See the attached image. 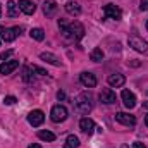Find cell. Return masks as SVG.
I'll use <instances>...</instances> for the list:
<instances>
[{"label":"cell","mask_w":148,"mask_h":148,"mask_svg":"<svg viewBox=\"0 0 148 148\" xmlns=\"http://www.w3.org/2000/svg\"><path fill=\"white\" fill-rule=\"evenodd\" d=\"M59 28H60L64 38L69 40V41H79L81 38L84 36V28L77 21H73L71 23L67 19H59Z\"/></svg>","instance_id":"obj_1"},{"label":"cell","mask_w":148,"mask_h":148,"mask_svg":"<svg viewBox=\"0 0 148 148\" xmlns=\"http://www.w3.org/2000/svg\"><path fill=\"white\" fill-rule=\"evenodd\" d=\"M74 110L86 115L93 110V97L90 93H79L74 100Z\"/></svg>","instance_id":"obj_2"},{"label":"cell","mask_w":148,"mask_h":148,"mask_svg":"<svg viewBox=\"0 0 148 148\" xmlns=\"http://www.w3.org/2000/svg\"><path fill=\"white\" fill-rule=\"evenodd\" d=\"M127 43H129V47H131L133 50H136V52H140V53H148V43L143 38L133 35V36H129Z\"/></svg>","instance_id":"obj_3"},{"label":"cell","mask_w":148,"mask_h":148,"mask_svg":"<svg viewBox=\"0 0 148 148\" xmlns=\"http://www.w3.org/2000/svg\"><path fill=\"white\" fill-rule=\"evenodd\" d=\"M21 28L19 26H16V28H2L0 26V38L3 40V41H7V43H10V41H14L16 38L21 35Z\"/></svg>","instance_id":"obj_4"},{"label":"cell","mask_w":148,"mask_h":148,"mask_svg":"<svg viewBox=\"0 0 148 148\" xmlns=\"http://www.w3.org/2000/svg\"><path fill=\"white\" fill-rule=\"evenodd\" d=\"M50 119L53 122H64L67 119V109L64 105H53L50 112Z\"/></svg>","instance_id":"obj_5"},{"label":"cell","mask_w":148,"mask_h":148,"mask_svg":"<svg viewBox=\"0 0 148 148\" xmlns=\"http://www.w3.org/2000/svg\"><path fill=\"white\" fill-rule=\"evenodd\" d=\"M103 16H105L107 19H115V21H119V19L122 17V10H121L117 5H114V3H107V5L103 7Z\"/></svg>","instance_id":"obj_6"},{"label":"cell","mask_w":148,"mask_h":148,"mask_svg":"<svg viewBox=\"0 0 148 148\" xmlns=\"http://www.w3.org/2000/svg\"><path fill=\"white\" fill-rule=\"evenodd\" d=\"M115 121L119 124H122V126H129V127L136 126V117L131 115V114H127V112H117L115 114Z\"/></svg>","instance_id":"obj_7"},{"label":"cell","mask_w":148,"mask_h":148,"mask_svg":"<svg viewBox=\"0 0 148 148\" xmlns=\"http://www.w3.org/2000/svg\"><path fill=\"white\" fill-rule=\"evenodd\" d=\"M115 100H117V97H115V91H114L112 88H103V90L100 91V102H102V103L112 105V103H115Z\"/></svg>","instance_id":"obj_8"},{"label":"cell","mask_w":148,"mask_h":148,"mask_svg":"<svg viewBox=\"0 0 148 148\" xmlns=\"http://www.w3.org/2000/svg\"><path fill=\"white\" fill-rule=\"evenodd\" d=\"M79 81H81V84H84L86 88H95V86H97V77H95V74L88 73V71H84V73L79 74Z\"/></svg>","instance_id":"obj_9"},{"label":"cell","mask_w":148,"mask_h":148,"mask_svg":"<svg viewBox=\"0 0 148 148\" xmlns=\"http://www.w3.org/2000/svg\"><path fill=\"white\" fill-rule=\"evenodd\" d=\"M43 121H45V114L41 110H33V112H29V115H28V122H29L33 127L41 126Z\"/></svg>","instance_id":"obj_10"},{"label":"cell","mask_w":148,"mask_h":148,"mask_svg":"<svg viewBox=\"0 0 148 148\" xmlns=\"http://www.w3.org/2000/svg\"><path fill=\"white\" fill-rule=\"evenodd\" d=\"M121 98H122V103L126 105V109H134V107H136V97H134L133 91L124 90L122 95H121Z\"/></svg>","instance_id":"obj_11"},{"label":"cell","mask_w":148,"mask_h":148,"mask_svg":"<svg viewBox=\"0 0 148 148\" xmlns=\"http://www.w3.org/2000/svg\"><path fill=\"white\" fill-rule=\"evenodd\" d=\"M40 59H41V60H45L47 64H52V66H55V67H60V66H62L60 59H59L57 55L50 53V52H43V53H40Z\"/></svg>","instance_id":"obj_12"},{"label":"cell","mask_w":148,"mask_h":148,"mask_svg":"<svg viewBox=\"0 0 148 148\" xmlns=\"http://www.w3.org/2000/svg\"><path fill=\"white\" fill-rule=\"evenodd\" d=\"M79 127H81V131H83V133H86V134H91V133L97 129L95 122H93L91 119H88V117H83V119L79 121Z\"/></svg>","instance_id":"obj_13"},{"label":"cell","mask_w":148,"mask_h":148,"mask_svg":"<svg viewBox=\"0 0 148 148\" xmlns=\"http://www.w3.org/2000/svg\"><path fill=\"white\" fill-rule=\"evenodd\" d=\"M19 9H21V12L31 16V14H35V10H36V3L31 2V0H19Z\"/></svg>","instance_id":"obj_14"},{"label":"cell","mask_w":148,"mask_h":148,"mask_svg":"<svg viewBox=\"0 0 148 148\" xmlns=\"http://www.w3.org/2000/svg\"><path fill=\"white\" fill-rule=\"evenodd\" d=\"M19 67V60H5L0 66V74H10L12 71H16Z\"/></svg>","instance_id":"obj_15"},{"label":"cell","mask_w":148,"mask_h":148,"mask_svg":"<svg viewBox=\"0 0 148 148\" xmlns=\"http://www.w3.org/2000/svg\"><path fill=\"white\" fill-rule=\"evenodd\" d=\"M124 83H126V77L122 74H110L109 76V84L112 88H121V86H124Z\"/></svg>","instance_id":"obj_16"},{"label":"cell","mask_w":148,"mask_h":148,"mask_svg":"<svg viewBox=\"0 0 148 148\" xmlns=\"http://www.w3.org/2000/svg\"><path fill=\"white\" fill-rule=\"evenodd\" d=\"M19 10H21V9H19V5H17L14 0H9V2H7V16H9V17H17V16H19Z\"/></svg>","instance_id":"obj_17"},{"label":"cell","mask_w":148,"mask_h":148,"mask_svg":"<svg viewBox=\"0 0 148 148\" xmlns=\"http://www.w3.org/2000/svg\"><path fill=\"white\" fill-rule=\"evenodd\" d=\"M57 9H59V5H57L53 0H48V2L43 3V12H45V16H53V14L57 12Z\"/></svg>","instance_id":"obj_18"},{"label":"cell","mask_w":148,"mask_h":148,"mask_svg":"<svg viewBox=\"0 0 148 148\" xmlns=\"http://www.w3.org/2000/svg\"><path fill=\"white\" fill-rule=\"evenodd\" d=\"M66 12L77 17V16L81 14V7H79V3H76V2H67V3H66Z\"/></svg>","instance_id":"obj_19"},{"label":"cell","mask_w":148,"mask_h":148,"mask_svg":"<svg viewBox=\"0 0 148 148\" xmlns=\"http://www.w3.org/2000/svg\"><path fill=\"white\" fill-rule=\"evenodd\" d=\"M79 147V138L74 136V134H69L66 143H64V148H77Z\"/></svg>","instance_id":"obj_20"},{"label":"cell","mask_w":148,"mask_h":148,"mask_svg":"<svg viewBox=\"0 0 148 148\" xmlns=\"http://www.w3.org/2000/svg\"><path fill=\"white\" fill-rule=\"evenodd\" d=\"M90 59H91L93 62H102V60H103V52H102V48H93L91 53H90Z\"/></svg>","instance_id":"obj_21"},{"label":"cell","mask_w":148,"mask_h":148,"mask_svg":"<svg viewBox=\"0 0 148 148\" xmlns=\"http://www.w3.org/2000/svg\"><path fill=\"white\" fill-rule=\"evenodd\" d=\"M29 35L33 40H36V41H43V38H45V31L41 29V28H33L31 31H29Z\"/></svg>","instance_id":"obj_22"},{"label":"cell","mask_w":148,"mask_h":148,"mask_svg":"<svg viewBox=\"0 0 148 148\" xmlns=\"http://www.w3.org/2000/svg\"><path fill=\"white\" fill-rule=\"evenodd\" d=\"M38 138L43 140V141H53V140H55V134L50 133V131H40V133H38Z\"/></svg>","instance_id":"obj_23"},{"label":"cell","mask_w":148,"mask_h":148,"mask_svg":"<svg viewBox=\"0 0 148 148\" xmlns=\"http://www.w3.org/2000/svg\"><path fill=\"white\" fill-rule=\"evenodd\" d=\"M31 71L36 73V74H40V76H47V74H48L45 69H41V67H38V66H31Z\"/></svg>","instance_id":"obj_24"},{"label":"cell","mask_w":148,"mask_h":148,"mask_svg":"<svg viewBox=\"0 0 148 148\" xmlns=\"http://www.w3.org/2000/svg\"><path fill=\"white\" fill-rule=\"evenodd\" d=\"M16 102H17V100H16V97H12V95H9V97L3 98V103H5V105H14Z\"/></svg>","instance_id":"obj_25"},{"label":"cell","mask_w":148,"mask_h":148,"mask_svg":"<svg viewBox=\"0 0 148 148\" xmlns=\"http://www.w3.org/2000/svg\"><path fill=\"white\" fill-rule=\"evenodd\" d=\"M29 73H31V67H26V69L23 71V77H24V81H31V76H29Z\"/></svg>","instance_id":"obj_26"},{"label":"cell","mask_w":148,"mask_h":148,"mask_svg":"<svg viewBox=\"0 0 148 148\" xmlns=\"http://www.w3.org/2000/svg\"><path fill=\"white\" fill-rule=\"evenodd\" d=\"M12 55V50H7V52H2V55H0V59H3V62H5V59H9Z\"/></svg>","instance_id":"obj_27"},{"label":"cell","mask_w":148,"mask_h":148,"mask_svg":"<svg viewBox=\"0 0 148 148\" xmlns=\"http://www.w3.org/2000/svg\"><path fill=\"white\" fill-rule=\"evenodd\" d=\"M140 9L141 10H148V0H141L140 2Z\"/></svg>","instance_id":"obj_28"},{"label":"cell","mask_w":148,"mask_h":148,"mask_svg":"<svg viewBox=\"0 0 148 148\" xmlns=\"http://www.w3.org/2000/svg\"><path fill=\"white\" fill-rule=\"evenodd\" d=\"M133 148H147V147H145L141 141H134V143H133Z\"/></svg>","instance_id":"obj_29"},{"label":"cell","mask_w":148,"mask_h":148,"mask_svg":"<svg viewBox=\"0 0 148 148\" xmlns=\"http://www.w3.org/2000/svg\"><path fill=\"white\" fill-rule=\"evenodd\" d=\"M57 98H59V100H64V98H66V93H64V91H59V93H57Z\"/></svg>","instance_id":"obj_30"},{"label":"cell","mask_w":148,"mask_h":148,"mask_svg":"<svg viewBox=\"0 0 148 148\" xmlns=\"http://www.w3.org/2000/svg\"><path fill=\"white\" fill-rule=\"evenodd\" d=\"M28 148H41V147H40L38 143H35V145H29V147H28Z\"/></svg>","instance_id":"obj_31"},{"label":"cell","mask_w":148,"mask_h":148,"mask_svg":"<svg viewBox=\"0 0 148 148\" xmlns=\"http://www.w3.org/2000/svg\"><path fill=\"white\" fill-rule=\"evenodd\" d=\"M143 107H145V109H148V102H143Z\"/></svg>","instance_id":"obj_32"},{"label":"cell","mask_w":148,"mask_h":148,"mask_svg":"<svg viewBox=\"0 0 148 148\" xmlns=\"http://www.w3.org/2000/svg\"><path fill=\"white\" fill-rule=\"evenodd\" d=\"M145 124L148 126V114H147V117H145Z\"/></svg>","instance_id":"obj_33"},{"label":"cell","mask_w":148,"mask_h":148,"mask_svg":"<svg viewBox=\"0 0 148 148\" xmlns=\"http://www.w3.org/2000/svg\"><path fill=\"white\" fill-rule=\"evenodd\" d=\"M121 148H129V147H127V145H122V147H121Z\"/></svg>","instance_id":"obj_34"},{"label":"cell","mask_w":148,"mask_h":148,"mask_svg":"<svg viewBox=\"0 0 148 148\" xmlns=\"http://www.w3.org/2000/svg\"><path fill=\"white\" fill-rule=\"evenodd\" d=\"M0 16H2V7H0Z\"/></svg>","instance_id":"obj_35"},{"label":"cell","mask_w":148,"mask_h":148,"mask_svg":"<svg viewBox=\"0 0 148 148\" xmlns=\"http://www.w3.org/2000/svg\"><path fill=\"white\" fill-rule=\"evenodd\" d=\"M147 29H148V21H147Z\"/></svg>","instance_id":"obj_36"},{"label":"cell","mask_w":148,"mask_h":148,"mask_svg":"<svg viewBox=\"0 0 148 148\" xmlns=\"http://www.w3.org/2000/svg\"><path fill=\"white\" fill-rule=\"evenodd\" d=\"M0 45H2V40H0Z\"/></svg>","instance_id":"obj_37"},{"label":"cell","mask_w":148,"mask_h":148,"mask_svg":"<svg viewBox=\"0 0 148 148\" xmlns=\"http://www.w3.org/2000/svg\"><path fill=\"white\" fill-rule=\"evenodd\" d=\"M147 93H148V91H147Z\"/></svg>","instance_id":"obj_38"}]
</instances>
